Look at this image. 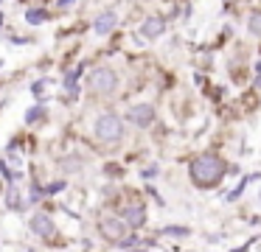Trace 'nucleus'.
<instances>
[{
  "instance_id": "7ed1b4c3",
  "label": "nucleus",
  "mask_w": 261,
  "mask_h": 252,
  "mask_svg": "<svg viewBox=\"0 0 261 252\" xmlns=\"http://www.w3.org/2000/svg\"><path fill=\"white\" fill-rule=\"evenodd\" d=\"M87 87L96 95H113L118 90V76H115L113 67H96L87 78Z\"/></svg>"
},
{
  "instance_id": "ddd939ff",
  "label": "nucleus",
  "mask_w": 261,
  "mask_h": 252,
  "mask_svg": "<svg viewBox=\"0 0 261 252\" xmlns=\"http://www.w3.org/2000/svg\"><path fill=\"white\" fill-rule=\"evenodd\" d=\"M163 235H188V230L186 227H166Z\"/></svg>"
},
{
  "instance_id": "4468645a",
  "label": "nucleus",
  "mask_w": 261,
  "mask_h": 252,
  "mask_svg": "<svg viewBox=\"0 0 261 252\" xmlns=\"http://www.w3.org/2000/svg\"><path fill=\"white\" fill-rule=\"evenodd\" d=\"M65 185H68L65 179H62V182H54V185H48V188H45V193H59V190H62Z\"/></svg>"
},
{
  "instance_id": "f3484780",
  "label": "nucleus",
  "mask_w": 261,
  "mask_h": 252,
  "mask_svg": "<svg viewBox=\"0 0 261 252\" xmlns=\"http://www.w3.org/2000/svg\"><path fill=\"white\" fill-rule=\"evenodd\" d=\"M0 22H3V17H0Z\"/></svg>"
},
{
  "instance_id": "6e6552de",
  "label": "nucleus",
  "mask_w": 261,
  "mask_h": 252,
  "mask_svg": "<svg viewBox=\"0 0 261 252\" xmlns=\"http://www.w3.org/2000/svg\"><path fill=\"white\" fill-rule=\"evenodd\" d=\"M163 31H166V20H163V17H146V20L141 22V37H146V39L163 37Z\"/></svg>"
},
{
  "instance_id": "20e7f679",
  "label": "nucleus",
  "mask_w": 261,
  "mask_h": 252,
  "mask_svg": "<svg viewBox=\"0 0 261 252\" xmlns=\"http://www.w3.org/2000/svg\"><path fill=\"white\" fill-rule=\"evenodd\" d=\"M98 233L107 241H113V244H121V241L126 238V233H129V224L121 216H104L101 221H98Z\"/></svg>"
},
{
  "instance_id": "9d476101",
  "label": "nucleus",
  "mask_w": 261,
  "mask_h": 252,
  "mask_svg": "<svg viewBox=\"0 0 261 252\" xmlns=\"http://www.w3.org/2000/svg\"><path fill=\"white\" fill-rule=\"evenodd\" d=\"M247 31L261 39V11H253V14L247 17Z\"/></svg>"
},
{
  "instance_id": "9b49d317",
  "label": "nucleus",
  "mask_w": 261,
  "mask_h": 252,
  "mask_svg": "<svg viewBox=\"0 0 261 252\" xmlns=\"http://www.w3.org/2000/svg\"><path fill=\"white\" fill-rule=\"evenodd\" d=\"M40 118H45V109H42V106H31L29 115H25V123H37Z\"/></svg>"
},
{
  "instance_id": "2eb2a0df",
  "label": "nucleus",
  "mask_w": 261,
  "mask_h": 252,
  "mask_svg": "<svg viewBox=\"0 0 261 252\" xmlns=\"http://www.w3.org/2000/svg\"><path fill=\"white\" fill-rule=\"evenodd\" d=\"M9 207H14V210H20V196L14 193V190L9 193Z\"/></svg>"
},
{
  "instance_id": "0eeeda50",
  "label": "nucleus",
  "mask_w": 261,
  "mask_h": 252,
  "mask_svg": "<svg viewBox=\"0 0 261 252\" xmlns=\"http://www.w3.org/2000/svg\"><path fill=\"white\" fill-rule=\"evenodd\" d=\"M115 25H118V14H115V11H101V14L96 17V22H93V31H96L98 37H107V34H113Z\"/></svg>"
},
{
  "instance_id": "f257e3e1",
  "label": "nucleus",
  "mask_w": 261,
  "mask_h": 252,
  "mask_svg": "<svg viewBox=\"0 0 261 252\" xmlns=\"http://www.w3.org/2000/svg\"><path fill=\"white\" fill-rule=\"evenodd\" d=\"M227 174V162L222 160L219 154H202L188 165V177L197 188L208 190V188H216V185L225 179Z\"/></svg>"
},
{
  "instance_id": "dca6fc26",
  "label": "nucleus",
  "mask_w": 261,
  "mask_h": 252,
  "mask_svg": "<svg viewBox=\"0 0 261 252\" xmlns=\"http://www.w3.org/2000/svg\"><path fill=\"white\" fill-rule=\"evenodd\" d=\"M59 6H62V9H68V6H73V0H59Z\"/></svg>"
},
{
  "instance_id": "1a4fd4ad",
  "label": "nucleus",
  "mask_w": 261,
  "mask_h": 252,
  "mask_svg": "<svg viewBox=\"0 0 261 252\" xmlns=\"http://www.w3.org/2000/svg\"><path fill=\"white\" fill-rule=\"evenodd\" d=\"M121 218L129 224V230H138L143 221H146V207H143V205H129V207H124Z\"/></svg>"
},
{
  "instance_id": "423d86ee",
  "label": "nucleus",
  "mask_w": 261,
  "mask_h": 252,
  "mask_svg": "<svg viewBox=\"0 0 261 252\" xmlns=\"http://www.w3.org/2000/svg\"><path fill=\"white\" fill-rule=\"evenodd\" d=\"M31 233L40 235V238H54V235H57V224H54V218L45 216V213H34V216H31Z\"/></svg>"
},
{
  "instance_id": "39448f33",
  "label": "nucleus",
  "mask_w": 261,
  "mask_h": 252,
  "mask_svg": "<svg viewBox=\"0 0 261 252\" xmlns=\"http://www.w3.org/2000/svg\"><path fill=\"white\" fill-rule=\"evenodd\" d=\"M126 118H129V123H135L138 129H146L154 123V118H158V112H154L152 104H135L129 112H126Z\"/></svg>"
},
{
  "instance_id": "f8f14e48",
  "label": "nucleus",
  "mask_w": 261,
  "mask_h": 252,
  "mask_svg": "<svg viewBox=\"0 0 261 252\" xmlns=\"http://www.w3.org/2000/svg\"><path fill=\"white\" fill-rule=\"evenodd\" d=\"M25 20H29V22H34V25H37V22H42V20H45V11L31 9V11H25Z\"/></svg>"
},
{
  "instance_id": "f03ea898",
  "label": "nucleus",
  "mask_w": 261,
  "mask_h": 252,
  "mask_svg": "<svg viewBox=\"0 0 261 252\" xmlns=\"http://www.w3.org/2000/svg\"><path fill=\"white\" fill-rule=\"evenodd\" d=\"M93 134H96L98 143H121L126 134L124 129V121H121V115H115V112H104V115L96 118V123H93Z\"/></svg>"
}]
</instances>
